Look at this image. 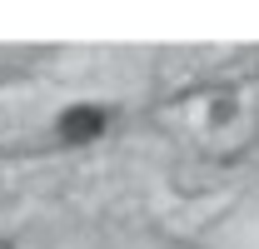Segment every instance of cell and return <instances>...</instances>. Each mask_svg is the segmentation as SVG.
<instances>
[{"label": "cell", "instance_id": "1", "mask_svg": "<svg viewBox=\"0 0 259 249\" xmlns=\"http://www.w3.org/2000/svg\"><path fill=\"white\" fill-rule=\"evenodd\" d=\"M100 130H105V110L80 105V110H65V115H60V135H65V140H95Z\"/></svg>", "mask_w": 259, "mask_h": 249}, {"label": "cell", "instance_id": "2", "mask_svg": "<svg viewBox=\"0 0 259 249\" xmlns=\"http://www.w3.org/2000/svg\"><path fill=\"white\" fill-rule=\"evenodd\" d=\"M0 249H10V244H0Z\"/></svg>", "mask_w": 259, "mask_h": 249}]
</instances>
